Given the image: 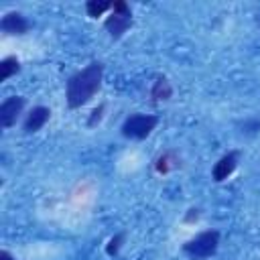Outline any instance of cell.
I'll return each instance as SVG.
<instances>
[{
    "mask_svg": "<svg viewBox=\"0 0 260 260\" xmlns=\"http://www.w3.org/2000/svg\"><path fill=\"white\" fill-rule=\"evenodd\" d=\"M104 81V65L100 61H91L83 69L75 71L65 83V100L71 110H77L89 104L100 91Z\"/></svg>",
    "mask_w": 260,
    "mask_h": 260,
    "instance_id": "obj_1",
    "label": "cell"
},
{
    "mask_svg": "<svg viewBox=\"0 0 260 260\" xmlns=\"http://www.w3.org/2000/svg\"><path fill=\"white\" fill-rule=\"evenodd\" d=\"M217 248H219V232L217 230H205L183 244V252L191 260H207L217 252Z\"/></svg>",
    "mask_w": 260,
    "mask_h": 260,
    "instance_id": "obj_2",
    "label": "cell"
},
{
    "mask_svg": "<svg viewBox=\"0 0 260 260\" xmlns=\"http://www.w3.org/2000/svg\"><path fill=\"white\" fill-rule=\"evenodd\" d=\"M158 124V116L154 114H130L122 126H120V132L124 138H130V140H144L150 136V132L156 128Z\"/></svg>",
    "mask_w": 260,
    "mask_h": 260,
    "instance_id": "obj_3",
    "label": "cell"
},
{
    "mask_svg": "<svg viewBox=\"0 0 260 260\" xmlns=\"http://www.w3.org/2000/svg\"><path fill=\"white\" fill-rule=\"evenodd\" d=\"M132 26V12H130V6L124 2V0H116L114 6H112V12L110 16H106L104 20V28L108 30V35L118 41L124 37V32Z\"/></svg>",
    "mask_w": 260,
    "mask_h": 260,
    "instance_id": "obj_4",
    "label": "cell"
},
{
    "mask_svg": "<svg viewBox=\"0 0 260 260\" xmlns=\"http://www.w3.org/2000/svg\"><path fill=\"white\" fill-rule=\"evenodd\" d=\"M24 106H26V100L22 95H10V98H6L0 104V126L2 128H12L18 122Z\"/></svg>",
    "mask_w": 260,
    "mask_h": 260,
    "instance_id": "obj_5",
    "label": "cell"
},
{
    "mask_svg": "<svg viewBox=\"0 0 260 260\" xmlns=\"http://www.w3.org/2000/svg\"><path fill=\"white\" fill-rule=\"evenodd\" d=\"M238 162H240V152L238 150L225 152L223 156L217 158V162H213V167H211V179L215 183H223L238 169Z\"/></svg>",
    "mask_w": 260,
    "mask_h": 260,
    "instance_id": "obj_6",
    "label": "cell"
},
{
    "mask_svg": "<svg viewBox=\"0 0 260 260\" xmlns=\"http://www.w3.org/2000/svg\"><path fill=\"white\" fill-rule=\"evenodd\" d=\"M0 28L8 37H22L30 30V22L20 12H6L0 20Z\"/></svg>",
    "mask_w": 260,
    "mask_h": 260,
    "instance_id": "obj_7",
    "label": "cell"
},
{
    "mask_svg": "<svg viewBox=\"0 0 260 260\" xmlns=\"http://www.w3.org/2000/svg\"><path fill=\"white\" fill-rule=\"evenodd\" d=\"M49 118H51V110H49L47 106H35V108L26 114V118H24V122H22V130H24L26 134L39 132V130L49 122Z\"/></svg>",
    "mask_w": 260,
    "mask_h": 260,
    "instance_id": "obj_8",
    "label": "cell"
},
{
    "mask_svg": "<svg viewBox=\"0 0 260 260\" xmlns=\"http://www.w3.org/2000/svg\"><path fill=\"white\" fill-rule=\"evenodd\" d=\"M181 156L175 152V150H165V152H160L156 158H154V171L158 173V175H169V173H173V171H177V169H181Z\"/></svg>",
    "mask_w": 260,
    "mask_h": 260,
    "instance_id": "obj_9",
    "label": "cell"
},
{
    "mask_svg": "<svg viewBox=\"0 0 260 260\" xmlns=\"http://www.w3.org/2000/svg\"><path fill=\"white\" fill-rule=\"evenodd\" d=\"M173 98V85L165 75H156L150 87V102L158 104V102H169Z\"/></svg>",
    "mask_w": 260,
    "mask_h": 260,
    "instance_id": "obj_10",
    "label": "cell"
},
{
    "mask_svg": "<svg viewBox=\"0 0 260 260\" xmlns=\"http://www.w3.org/2000/svg\"><path fill=\"white\" fill-rule=\"evenodd\" d=\"M18 71H20V61H18L14 55L4 57V59L0 61V81L10 79V77H12V75H16Z\"/></svg>",
    "mask_w": 260,
    "mask_h": 260,
    "instance_id": "obj_11",
    "label": "cell"
},
{
    "mask_svg": "<svg viewBox=\"0 0 260 260\" xmlns=\"http://www.w3.org/2000/svg\"><path fill=\"white\" fill-rule=\"evenodd\" d=\"M112 6H114V2H108V0H87L85 2V12H87V16L98 18L104 12L112 10Z\"/></svg>",
    "mask_w": 260,
    "mask_h": 260,
    "instance_id": "obj_12",
    "label": "cell"
},
{
    "mask_svg": "<svg viewBox=\"0 0 260 260\" xmlns=\"http://www.w3.org/2000/svg\"><path fill=\"white\" fill-rule=\"evenodd\" d=\"M238 130L244 136H256L260 132V116H250L238 122Z\"/></svg>",
    "mask_w": 260,
    "mask_h": 260,
    "instance_id": "obj_13",
    "label": "cell"
},
{
    "mask_svg": "<svg viewBox=\"0 0 260 260\" xmlns=\"http://www.w3.org/2000/svg\"><path fill=\"white\" fill-rule=\"evenodd\" d=\"M124 242H126V232L114 234V236L108 240V244H106V254H108V256H118V252L122 250Z\"/></svg>",
    "mask_w": 260,
    "mask_h": 260,
    "instance_id": "obj_14",
    "label": "cell"
},
{
    "mask_svg": "<svg viewBox=\"0 0 260 260\" xmlns=\"http://www.w3.org/2000/svg\"><path fill=\"white\" fill-rule=\"evenodd\" d=\"M104 112H106V106H104V104H100L98 108H93V110H91V114H89L87 126H89V128H93L95 124H100V122H102V118H104Z\"/></svg>",
    "mask_w": 260,
    "mask_h": 260,
    "instance_id": "obj_15",
    "label": "cell"
},
{
    "mask_svg": "<svg viewBox=\"0 0 260 260\" xmlns=\"http://www.w3.org/2000/svg\"><path fill=\"white\" fill-rule=\"evenodd\" d=\"M197 219H199V209H197V207H191V209L185 213V221L191 223V221H197Z\"/></svg>",
    "mask_w": 260,
    "mask_h": 260,
    "instance_id": "obj_16",
    "label": "cell"
},
{
    "mask_svg": "<svg viewBox=\"0 0 260 260\" xmlns=\"http://www.w3.org/2000/svg\"><path fill=\"white\" fill-rule=\"evenodd\" d=\"M0 260H16V258H14L8 250H2V252H0Z\"/></svg>",
    "mask_w": 260,
    "mask_h": 260,
    "instance_id": "obj_17",
    "label": "cell"
},
{
    "mask_svg": "<svg viewBox=\"0 0 260 260\" xmlns=\"http://www.w3.org/2000/svg\"><path fill=\"white\" fill-rule=\"evenodd\" d=\"M258 24H260V18H258Z\"/></svg>",
    "mask_w": 260,
    "mask_h": 260,
    "instance_id": "obj_18",
    "label": "cell"
}]
</instances>
